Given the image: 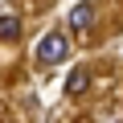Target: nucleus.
<instances>
[{
  "instance_id": "3",
  "label": "nucleus",
  "mask_w": 123,
  "mask_h": 123,
  "mask_svg": "<svg viewBox=\"0 0 123 123\" xmlns=\"http://www.w3.org/2000/svg\"><path fill=\"white\" fill-rule=\"evenodd\" d=\"M21 37V21L17 17H0V41H17Z\"/></svg>"
},
{
  "instance_id": "2",
  "label": "nucleus",
  "mask_w": 123,
  "mask_h": 123,
  "mask_svg": "<svg viewBox=\"0 0 123 123\" xmlns=\"http://www.w3.org/2000/svg\"><path fill=\"white\" fill-rule=\"evenodd\" d=\"M90 21H94V4H90V0H82V4L70 8V29H74V33H86Z\"/></svg>"
},
{
  "instance_id": "4",
  "label": "nucleus",
  "mask_w": 123,
  "mask_h": 123,
  "mask_svg": "<svg viewBox=\"0 0 123 123\" xmlns=\"http://www.w3.org/2000/svg\"><path fill=\"white\" fill-rule=\"evenodd\" d=\"M86 86V70H70V78H66V94H78Z\"/></svg>"
},
{
  "instance_id": "1",
  "label": "nucleus",
  "mask_w": 123,
  "mask_h": 123,
  "mask_svg": "<svg viewBox=\"0 0 123 123\" xmlns=\"http://www.w3.org/2000/svg\"><path fill=\"white\" fill-rule=\"evenodd\" d=\"M66 57H70V37L62 29H53V33H45L37 41V62L41 66H57V62H66Z\"/></svg>"
}]
</instances>
